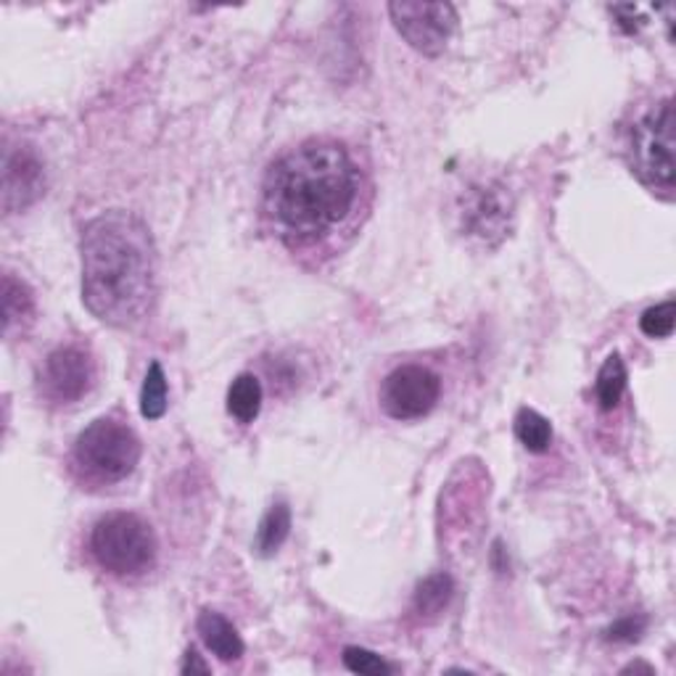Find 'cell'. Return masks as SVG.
Segmentation results:
<instances>
[{
    "instance_id": "obj_12",
    "label": "cell",
    "mask_w": 676,
    "mask_h": 676,
    "mask_svg": "<svg viewBox=\"0 0 676 676\" xmlns=\"http://www.w3.org/2000/svg\"><path fill=\"white\" fill-rule=\"evenodd\" d=\"M452 597H455V578L444 574V571L442 574L426 576L417 584L413 595L415 616L423 618V622H434V618L450 608Z\"/></svg>"
},
{
    "instance_id": "obj_22",
    "label": "cell",
    "mask_w": 676,
    "mask_h": 676,
    "mask_svg": "<svg viewBox=\"0 0 676 676\" xmlns=\"http://www.w3.org/2000/svg\"><path fill=\"white\" fill-rule=\"evenodd\" d=\"M180 672H183V674H209L212 668H209V664H204V660H201V655L191 647V650L185 653V660H183V666H180Z\"/></svg>"
},
{
    "instance_id": "obj_11",
    "label": "cell",
    "mask_w": 676,
    "mask_h": 676,
    "mask_svg": "<svg viewBox=\"0 0 676 676\" xmlns=\"http://www.w3.org/2000/svg\"><path fill=\"white\" fill-rule=\"evenodd\" d=\"M196 629H199L201 643L206 645V650L212 655H218L220 660L233 664V660L243 658V650H246V647H243L241 634L233 624L228 622L225 616H222V613L201 611Z\"/></svg>"
},
{
    "instance_id": "obj_10",
    "label": "cell",
    "mask_w": 676,
    "mask_h": 676,
    "mask_svg": "<svg viewBox=\"0 0 676 676\" xmlns=\"http://www.w3.org/2000/svg\"><path fill=\"white\" fill-rule=\"evenodd\" d=\"M46 193V170L27 145L9 149L3 159V212L17 214Z\"/></svg>"
},
{
    "instance_id": "obj_17",
    "label": "cell",
    "mask_w": 676,
    "mask_h": 676,
    "mask_svg": "<svg viewBox=\"0 0 676 676\" xmlns=\"http://www.w3.org/2000/svg\"><path fill=\"white\" fill-rule=\"evenodd\" d=\"M515 436H518V442L524 444L528 452L542 455V452H547L549 444H553V426H549L545 415L524 407L515 415Z\"/></svg>"
},
{
    "instance_id": "obj_13",
    "label": "cell",
    "mask_w": 676,
    "mask_h": 676,
    "mask_svg": "<svg viewBox=\"0 0 676 676\" xmlns=\"http://www.w3.org/2000/svg\"><path fill=\"white\" fill-rule=\"evenodd\" d=\"M34 317V296L30 291V285L19 278H13L11 273L3 275V333L6 336H13L17 325L22 327L27 323H32Z\"/></svg>"
},
{
    "instance_id": "obj_1",
    "label": "cell",
    "mask_w": 676,
    "mask_h": 676,
    "mask_svg": "<svg viewBox=\"0 0 676 676\" xmlns=\"http://www.w3.org/2000/svg\"><path fill=\"white\" fill-rule=\"evenodd\" d=\"M360 199L362 170L333 141H312L283 153L264 178V214L294 249L344 228Z\"/></svg>"
},
{
    "instance_id": "obj_6",
    "label": "cell",
    "mask_w": 676,
    "mask_h": 676,
    "mask_svg": "<svg viewBox=\"0 0 676 676\" xmlns=\"http://www.w3.org/2000/svg\"><path fill=\"white\" fill-rule=\"evenodd\" d=\"M442 379L426 365H400L381 386V407L394 421H421L438 404Z\"/></svg>"
},
{
    "instance_id": "obj_7",
    "label": "cell",
    "mask_w": 676,
    "mask_h": 676,
    "mask_svg": "<svg viewBox=\"0 0 676 676\" xmlns=\"http://www.w3.org/2000/svg\"><path fill=\"white\" fill-rule=\"evenodd\" d=\"M389 13L396 32L423 56L444 53L457 27V11L452 3H392Z\"/></svg>"
},
{
    "instance_id": "obj_8",
    "label": "cell",
    "mask_w": 676,
    "mask_h": 676,
    "mask_svg": "<svg viewBox=\"0 0 676 676\" xmlns=\"http://www.w3.org/2000/svg\"><path fill=\"white\" fill-rule=\"evenodd\" d=\"M460 222L473 239L497 246L513 222V196L497 180L471 185L460 201Z\"/></svg>"
},
{
    "instance_id": "obj_15",
    "label": "cell",
    "mask_w": 676,
    "mask_h": 676,
    "mask_svg": "<svg viewBox=\"0 0 676 676\" xmlns=\"http://www.w3.org/2000/svg\"><path fill=\"white\" fill-rule=\"evenodd\" d=\"M291 534V511L285 502H275L273 507H270L268 513H264V518L260 521V528H256L254 536V549L262 557L275 555L278 549L283 547V542L289 539Z\"/></svg>"
},
{
    "instance_id": "obj_20",
    "label": "cell",
    "mask_w": 676,
    "mask_h": 676,
    "mask_svg": "<svg viewBox=\"0 0 676 676\" xmlns=\"http://www.w3.org/2000/svg\"><path fill=\"white\" fill-rule=\"evenodd\" d=\"M344 666L354 674H367V676H381V674H394V666L389 660H383L379 653L365 650V647H346L344 650Z\"/></svg>"
},
{
    "instance_id": "obj_21",
    "label": "cell",
    "mask_w": 676,
    "mask_h": 676,
    "mask_svg": "<svg viewBox=\"0 0 676 676\" xmlns=\"http://www.w3.org/2000/svg\"><path fill=\"white\" fill-rule=\"evenodd\" d=\"M645 632V618L643 616H626L622 622H616L605 632V637L613 639V643H634L639 639V634Z\"/></svg>"
},
{
    "instance_id": "obj_3",
    "label": "cell",
    "mask_w": 676,
    "mask_h": 676,
    "mask_svg": "<svg viewBox=\"0 0 676 676\" xmlns=\"http://www.w3.org/2000/svg\"><path fill=\"white\" fill-rule=\"evenodd\" d=\"M143 444L135 431L120 417H95L77 436L72 450L74 468L90 484H120L138 468Z\"/></svg>"
},
{
    "instance_id": "obj_14",
    "label": "cell",
    "mask_w": 676,
    "mask_h": 676,
    "mask_svg": "<svg viewBox=\"0 0 676 676\" xmlns=\"http://www.w3.org/2000/svg\"><path fill=\"white\" fill-rule=\"evenodd\" d=\"M262 383L256 375L241 373L228 389V413L239 423H254L262 413Z\"/></svg>"
},
{
    "instance_id": "obj_4",
    "label": "cell",
    "mask_w": 676,
    "mask_h": 676,
    "mask_svg": "<svg viewBox=\"0 0 676 676\" xmlns=\"http://www.w3.org/2000/svg\"><path fill=\"white\" fill-rule=\"evenodd\" d=\"M90 553L95 563L117 578L149 574L157 563V534L149 521L135 513H107L90 532Z\"/></svg>"
},
{
    "instance_id": "obj_9",
    "label": "cell",
    "mask_w": 676,
    "mask_h": 676,
    "mask_svg": "<svg viewBox=\"0 0 676 676\" xmlns=\"http://www.w3.org/2000/svg\"><path fill=\"white\" fill-rule=\"evenodd\" d=\"M95 379H99V367H95L93 354L85 346L67 344L46 357L40 386L51 402L74 404L93 392Z\"/></svg>"
},
{
    "instance_id": "obj_19",
    "label": "cell",
    "mask_w": 676,
    "mask_h": 676,
    "mask_svg": "<svg viewBox=\"0 0 676 676\" xmlns=\"http://www.w3.org/2000/svg\"><path fill=\"white\" fill-rule=\"evenodd\" d=\"M676 323V306L674 302H660L650 306L643 317H639V331L647 339H668L674 333Z\"/></svg>"
},
{
    "instance_id": "obj_5",
    "label": "cell",
    "mask_w": 676,
    "mask_h": 676,
    "mask_svg": "<svg viewBox=\"0 0 676 676\" xmlns=\"http://www.w3.org/2000/svg\"><path fill=\"white\" fill-rule=\"evenodd\" d=\"M629 164L634 175L660 193L674 191V107L672 99L658 101L632 124Z\"/></svg>"
},
{
    "instance_id": "obj_16",
    "label": "cell",
    "mask_w": 676,
    "mask_h": 676,
    "mask_svg": "<svg viewBox=\"0 0 676 676\" xmlns=\"http://www.w3.org/2000/svg\"><path fill=\"white\" fill-rule=\"evenodd\" d=\"M624 392H626V365L622 354L613 352L611 357L603 362L601 373H597V383H595L597 404H601V410H605V413H611V410H616L618 404H622Z\"/></svg>"
},
{
    "instance_id": "obj_23",
    "label": "cell",
    "mask_w": 676,
    "mask_h": 676,
    "mask_svg": "<svg viewBox=\"0 0 676 676\" xmlns=\"http://www.w3.org/2000/svg\"><path fill=\"white\" fill-rule=\"evenodd\" d=\"M624 672H647V674H653V668L645 666V664H632V666H626Z\"/></svg>"
},
{
    "instance_id": "obj_2",
    "label": "cell",
    "mask_w": 676,
    "mask_h": 676,
    "mask_svg": "<svg viewBox=\"0 0 676 676\" xmlns=\"http://www.w3.org/2000/svg\"><path fill=\"white\" fill-rule=\"evenodd\" d=\"M82 302L114 327H135L157 302V249L135 214L114 212L82 230Z\"/></svg>"
},
{
    "instance_id": "obj_18",
    "label": "cell",
    "mask_w": 676,
    "mask_h": 676,
    "mask_svg": "<svg viewBox=\"0 0 676 676\" xmlns=\"http://www.w3.org/2000/svg\"><path fill=\"white\" fill-rule=\"evenodd\" d=\"M167 400H170V389H167L162 362H151L141 389V413L145 421H159V417H164Z\"/></svg>"
}]
</instances>
